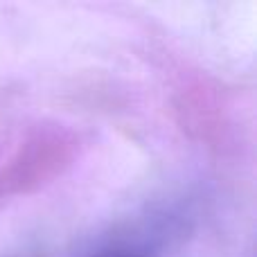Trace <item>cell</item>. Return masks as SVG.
Wrapping results in <instances>:
<instances>
[{
    "label": "cell",
    "mask_w": 257,
    "mask_h": 257,
    "mask_svg": "<svg viewBox=\"0 0 257 257\" xmlns=\"http://www.w3.org/2000/svg\"><path fill=\"white\" fill-rule=\"evenodd\" d=\"M174 232V217L160 214V219H154L147 226H140L131 232L115 237L113 241L95 248L86 257H158L165 241Z\"/></svg>",
    "instance_id": "obj_1"
}]
</instances>
